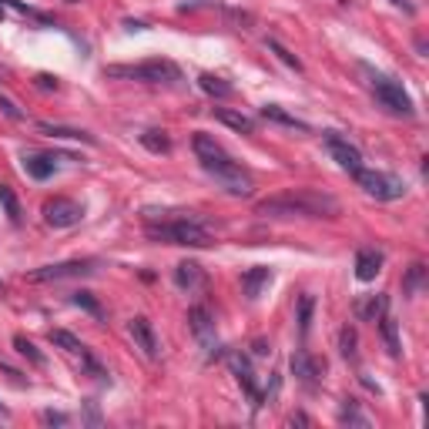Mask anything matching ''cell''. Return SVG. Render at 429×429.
Here are the masks:
<instances>
[{
  "label": "cell",
  "instance_id": "7a4b0ae2",
  "mask_svg": "<svg viewBox=\"0 0 429 429\" xmlns=\"http://www.w3.org/2000/svg\"><path fill=\"white\" fill-rule=\"evenodd\" d=\"M144 232H148V238L165 242V245H185V249H208L211 245V232L201 228L198 222H192V218H175V222H161V225L148 222Z\"/></svg>",
  "mask_w": 429,
  "mask_h": 429
},
{
  "label": "cell",
  "instance_id": "4316f807",
  "mask_svg": "<svg viewBox=\"0 0 429 429\" xmlns=\"http://www.w3.org/2000/svg\"><path fill=\"white\" fill-rule=\"evenodd\" d=\"M359 335H356V329L352 325H346L342 332H339V352H342V359L349 362H356V356H359Z\"/></svg>",
  "mask_w": 429,
  "mask_h": 429
},
{
  "label": "cell",
  "instance_id": "e575fe53",
  "mask_svg": "<svg viewBox=\"0 0 429 429\" xmlns=\"http://www.w3.org/2000/svg\"><path fill=\"white\" fill-rule=\"evenodd\" d=\"M0 111L7 114L11 121H24V111H20V108H17V104H14V101H11L7 94H0Z\"/></svg>",
  "mask_w": 429,
  "mask_h": 429
},
{
  "label": "cell",
  "instance_id": "60d3db41",
  "mask_svg": "<svg viewBox=\"0 0 429 429\" xmlns=\"http://www.w3.org/2000/svg\"><path fill=\"white\" fill-rule=\"evenodd\" d=\"M125 27H128V30H144L148 24H144V20H125Z\"/></svg>",
  "mask_w": 429,
  "mask_h": 429
},
{
  "label": "cell",
  "instance_id": "5b68a950",
  "mask_svg": "<svg viewBox=\"0 0 429 429\" xmlns=\"http://www.w3.org/2000/svg\"><path fill=\"white\" fill-rule=\"evenodd\" d=\"M373 94L379 101V108H386L389 114H399V118H413L416 108H413V97L406 94L396 77H386V74H373Z\"/></svg>",
  "mask_w": 429,
  "mask_h": 429
},
{
  "label": "cell",
  "instance_id": "1f68e13d",
  "mask_svg": "<svg viewBox=\"0 0 429 429\" xmlns=\"http://www.w3.org/2000/svg\"><path fill=\"white\" fill-rule=\"evenodd\" d=\"M0 4H7V7H14L17 14L34 17V20H41V24H47V20H51L47 14H41V11H34V7H27V4H20V0H0Z\"/></svg>",
  "mask_w": 429,
  "mask_h": 429
},
{
  "label": "cell",
  "instance_id": "277c9868",
  "mask_svg": "<svg viewBox=\"0 0 429 429\" xmlns=\"http://www.w3.org/2000/svg\"><path fill=\"white\" fill-rule=\"evenodd\" d=\"M352 178L359 185L362 192L375 198V201H399L406 194V181L399 175H389V171H373V168H359L352 171Z\"/></svg>",
  "mask_w": 429,
  "mask_h": 429
},
{
  "label": "cell",
  "instance_id": "44dd1931",
  "mask_svg": "<svg viewBox=\"0 0 429 429\" xmlns=\"http://www.w3.org/2000/svg\"><path fill=\"white\" fill-rule=\"evenodd\" d=\"M41 135H51V138H70V141H84V144H94V135H87V131H77V128H64V125H47L41 121L37 125Z\"/></svg>",
  "mask_w": 429,
  "mask_h": 429
},
{
  "label": "cell",
  "instance_id": "8fae6325",
  "mask_svg": "<svg viewBox=\"0 0 429 429\" xmlns=\"http://www.w3.org/2000/svg\"><path fill=\"white\" fill-rule=\"evenodd\" d=\"M128 332L135 339V346L148 356V359H158V352H161V342H158V335H154V325L148 322L144 316H135L131 318V325H128Z\"/></svg>",
  "mask_w": 429,
  "mask_h": 429
},
{
  "label": "cell",
  "instance_id": "f35d334b",
  "mask_svg": "<svg viewBox=\"0 0 429 429\" xmlns=\"http://www.w3.org/2000/svg\"><path fill=\"white\" fill-rule=\"evenodd\" d=\"M392 7H399L402 14H409V17L416 14V4H413V0H392Z\"/></svg>",
  "mask_w": 429,
  "mask_h": 429
},
{
  "label": "cell",
  "instance_id": "ab89813d",
  "mask_svg": "<svg viewBox=\"0 0 429 429\" xmlns=\"http://www.w3.org/2000/svg\"><path fill=\"white\" fill-rule=\"evenodd\" d=\"M289 423H292V426H295V423H299V426H309V416H305V413H295V416H289Z\"/></svg>",
  "mask_w": 429,
  "mask_h": 429
},
{
  "label": "cell",
  "instance_id": "7bdbcfd3",
  "mask_svg": "<svg viewBox=\"0 0 429 429\" xmlns=\"http://www.w3.org/2000/svg\"><path fill=\"white\" fill-rule=\"evenodd\" d=\"M7 416H11V413H7V409H4V406H0V419H7Z\"/></svg>",
  "mask_w": 429,
  "mask_h": 429
},
{
  "label": "cell",
  "instance_id": "9c48e42d",
  "mask_svg": "<svg viewBox=\"0 0 429 429\" xmlns=\"http://www.w3.org/2000/svg\"><path fill=\"white\" fill-rule=\"evenodd\" d=\"M228 366H232V373L235 379L242 383V389L249 392V399L255 402V409L262 406V392H259V383H255V373H251V362L245 352H228Z\"/></svg>",
  "mask_w": 429,
  "mask_h": 429
},
{
  "label": "cell",
  "instance_id": "ee69618b",
  "mask_svg": "<svg viewBox=\"0 0 429 429\" xmlns=\"http://www.w3.org/2000/svg\"><path fill=\"white\" fill-rule=\"evenodd\" d=\"M70 4H74V0H70Z\"/></svg>",
  "mask_w": 429,
  "mask_h": 429
},
{
  "label": "cell",
  "instance_id": "8d00e7d4",
  "mask_svg": "<svg viewBox=\"0 0 429 429\" xmlns=\"http://www.w3.org/2000/svg\"><path fill=\"white\" fill-rule=\"evenodd\" d=\"M37 87H44V91H57V77H51V74H41V77H37Z\"/></svg>",
  "mask_w": 429,
  "mask_h": 429
},
{
  "label": "cell",
  "instance_id": "7c38bea8",
  "mask_svg": "<svg viewBox=\"0 0 429 429\" xmlns=\"http://www.w3.org/2000/svg\"><path fill=\"white\" fill-rule=\"evenodd\" d=\"M322 369H325V362L312 359L305 349H299V352L292 356V375H295L305 389H316L318 386V373H322Z\"/></svg>",
  "mask_w": 429,
  "mask_h": 429
},
{
  "label": "cell",
  "instance_id": "ba28073f",
  "mask_svg": "<svg viewBox=\"0 0 429 429\" xmlns=\"http://www.w3.org/2000/svg\"><path fill=\"white\" fill-rule=\"evenodd\" d=\"M94 272L97 262H61L27 272V282H61V278H81V275H94Z\"/></svg>",
  "mask_w": 429,
  "mask_h": 429
},
{
  "label": "cell",
  "instance_id": "484cf974",
  "mask_svg": "<svg viewBox=\"0 0 429 429\" xmlns=\"http://www.w3.org/2000/svg\"><path fill=\"white\" fill-rule=\"evenodd\" d=\"M198 84H201V91L211 94V97H232L235 94V87H232L228 81H222V77H215V74H201Z\"/></svg>",
  "mask_w": 429,
  "mask_h": 429
},
{
  "label": "cell",
  "instance_id": "52a82bcc",
  "mask_svg": "<svg viewBox=\"0 0 429 429\" xmlns=\"http://www.w3.org/2000/svg\"><path fill=\"white\" fill-rule=\"evenodd\" d=\"M41 215L51 228H70V225H77L84 218V208L77 201H70V198H47Z\"/></svg>",
  "mask_w": 429,
  "mask_h": 429
},
{
  "label": "cell",
  "instance_id": "ac0fdd59",
  "mask_svg": "<svg viewBox=\"0 0 429 429\" xmlns=\"http://www.w3.org/2000/svg\"><path fill=\"white\" fill-rule=\"evenodd\" d=\"M215 118H218L225 128H232L235 135H251V131H255V121H251L249 114L232 111V108H218V111H215Z\"/></svg>",
  "mask_w": 429,
  "mask_h": 429
},
{
  "label": "cell",
  "instance_id": "8992f818",
  "mask_svg": "<svg viewBox=\"0 0 429 429\" xmlns=\"http://www.w3.org/2000/svg\"><path fill=\"white\" fill-rule=\"evenodd\" d=\"M211 175V178L222 185L228 194H251V178H249V171L238 165V161H232L228 158V151L222 154V158H215V161H205L201 165Z\"/></svg>",
  "mask_w": 429,
  "mask_h": 429
},
{
  "label": "cell",
  "instance_id": "e0dca14e",
  "mask_svg": "<svg viewBox=\"0 0 429 429\" xmlns=\"http://www.w3.org/2000/svg\"><path fill=\"white\" fill-rule=\"evenodd\" d=\"M379 332H383V342H386V349H389V356H392V359H399L402 356V342H399V322H396V318L389 316H383L379 318Z\"/></svg>",
  "mask_w": 429,
  "mask_h": 429
},
{
  "label": "cell",
  "instance_id": "7402d4cb",
  "mask_svg": "<svg viewBox=\"0 0 429 429\" xmlns=\"http://www.w3.org/2000/svg\"><path fill=\"white\" fill-rule=\"evenodd\" d=\"M24 171L37 181L51 178V175H54V158H47V154H27V158H24Z\"/></svg>",
  "mask_w": 429,
  "mask_h": 429
},
{
  "label": "cell",
  "instance_id": "d6a6232c",
  "mask_svg": "<svg viewBox=\"0 0 429 429\" xmlns=\"http://www.w3.org/2000/svg\"><path fill=\"white\" fill-rule=\"evenodd\" d=\"M70 299H74V305H81V309H87L91 316H101V305H97V299L91 295V292H74Z\"/></svg>",
  "mask_w": 429,
  "mask_h": 429
},
{
  "label": "cell",
  "instance_id": "d6986e66",
  "mask_svg": "<svg viewBox=\"0 0 429 429\" xmlns=\"http://www.w3.org/2000/svg\"><path fill=\"white\" fill-rule=\"evenodd\" d=\"M262 118H265V121H275V125L292 128V131H309V125H305L302 118L289 114L285 108H278V104H265V108H262Z\"/></svg>",
  "mask_w": 429,
  "mask_h": 429
},
{
  "label": "cell",
  "instance_id": "ffe728a7",
  "mask_svg": "<svg viewBox=\"0 0 429 429\" xmlns=\"http://www.w3.org/2000/svg\"><path fill=\"white\" fill-rule=\"evenodd\" d=\"M356 312H359V318H366V322H379V318L389 312V295H369L366 302L356 305Z\"/></svg>",
  "mask_w": 429,
  "mask_h": 429
},
{
  "label": "cell",
  "instance_id": "f1b7e54d",
  "mask_svg": "<svg viewBox=\"0 0 429 429\" xmlns=\"http://www.w3.org/2000/svg\"><path fill=\"white\" fill-rule=\"evenodd\" d=\"M14 349H17V352H20V356H24V359H30V362H34L37 369H44V366H47V359H44L41 352H37V346H34L30 339H24V335H14Z\"/></svg>",
  "mask_w": 429,
  "mask_h": 429
},
{
  "label": "cell",
  "instance_id": "5bb4252c",
  "mask_svg": "<svg viewBox=\"0 0 429 429\" xmlns=\"http://www.w3.org/2000/svg\"><path fill=\"white\" fill-rule=\"evenodd\" d=\"M383 251L375 249H359V255H356V278L359 282H373L379 272H383Z\"/></svg>",
  "mask_w": 429,
  "mask_h": 429
},
{
  "label": "cell",
  "instance_id": "74e56055",
  "mask_svg": "<svg viewBox=\"0 0 429 429\" xmlns=\"http://www.w3.org/2000/svg\"><path fill=\"white\" fill-rule=\"evenodd\" d=\"M251 352H255V356H268V352H272V346H268L265 339H255V342H251Z\"/></svg>",
  "mask_w": 429,
  "mask_h": 429
},
{
  "label": "cell",
  "instance_id": "2e32d148",
  "mask_svg": "<svg viewBox=\"0 0 429 429\" xmlns=\"http://www.w3.org/2000/svg\"><path fill=\"white\" fill-rule=\"evenodd\" d=\"M175 282H178V289H201L205 285V272H201V265L198 262H178V268H175Z\"/></svg>",
  "mask_w": 429,
  "mask_h": 429
},
{
  "label": "cell",
  "instance_id": "d590c367",
  "mask_svg": "<svg viewBox=\"0 0 429 429\" xmlns=\"http://www.w3.org/2000/svg\"><path fill=\"white\" fill-rule=\"evenodd\" d=\"M41 419L47 423V426H68V423H70L68 416H64V413H54V409H44Z\"/></svg>",
  "mask_w": 429,
  "mask_h": 429
},
{
  "label": "cell",
  "instance_id": "d4e9b609",
  "mask_svg": "<svg viewBox=\"0 0 429 429\" xmlns=\"http://www.w3.org/2000/svg\"><path fill=\"white\" fill-rule=\"evenodd\" d=\"M339 423H346V426H369V416L359 409V402L356 399H346L342 402V409H339Z\"/></svg>",
  "mask_w": 429,
  "mask_h": 429
},
{
  "label": "cell",
  "instance_id": "30bf717a",
  "mask_svg": "<svg viewBox=\"0 0 429 429\" xmlns=\"http://www.w3.org/2000/svg\"><path fill=\"white\" fill-rule=\"evenodd\" d=\"M325 151L332 154L335 165L342 168V171H349V175L362 168L359 148H356V144H349V141H342V138H335V135H325Z\"/></svg>",
  "mask_w": 429,
  "mask_h": 429
},
{
  "label": "cell",
  "instance_id": "836d02e7",
  "mask_svg": "<svg viewBox=\"0 0 429 429\" xmlns=\"http://www.w3.org/2000/svg\"><path fill=\"white\" fill-rule=\"evenodd\" d=\"M423 275H426V265L416 262L413 268H409V278H406V292H409V295H416V292H419V285H423Z\"/></svg>",
  "mask_w": 429,
  "mask_h": 429
},
{
  "label": "cell",
  "instance_id": "f546056e",
  "mask_svg": "<svg viewBox=\"0 0 429 429\" xmlns=\"http://www.w3.org/2000/svg\"><path fill=\"white\" fill-rule=\"evenodd\" d=\"M0 205H4V211H7L11 222H20V201H17V194L11 192V185H0Z\"/></svg>",
  "mask_w": 429,
  "mask_h": 429
},
{
  "label": "cell",
  "instance_id": "6da1fadb",
  "mask_svg": "<svg viewBox=\"0 0 429 429\" xmlns=\"http://www.w3.org/2000/svg\"><path fill=\"white\" fill-rule=\"evenodd\" d=\"M255 215H262V218H335L339 215V201L325 192L299 188V192H285L259 201Z\"/></svg>",
  "mask_w": 429,
  "mask_h": 429
},
{
  "label": "cell",
  "instance_id": "9a60e30c",
  "mask_svg": "<svg viewBox=\"0 0 429 429\" xmlns=\"http://www.w3.org/2000/svg\"><path fill=\"white\" fill-rule=\"evenodd\" d=\"M268 282H272V268H268V265H255V268H249V272L242 275V289H245L249 299H259Z\"/></svg>",
  "mask_w": 429,
  "mask_h": 429
},
{
  "label": "cell",
  "instance_id": "603a6c76",
  "mask_svg": "<svg viewBox=\"0 0 429 429\" xmlns=\"http://www.w3.org/2000/svg\"><path fill=\"white\" fill-rule=\"evenodd\" d=\"M138 141L148 148L151 154H168L171 151V138H168L165 131H158V128H151V131H144V135H138Z\"/></svg>",
  "mask_w": 429,
  "mask_h": 429
},
{
  "label": "cell",
  "instance_id": "3957f363",
  "mask_svg": "<svg viewBox=\"0 0 429 429\" xmlns=\"http://www.w3.org/2000/svg\"><path fill=\"white\" fill-rule=\"evenodd\" d=\"M108 77H125V81H144V84H178L181 81V68L175 61H141V64H111L104 68Z\"/></svg>",
  "mask_w": 429,
  "mask_h": 429
},
{
  "label": "cell",
  "instance_id": "cb8c5ba5",
  "mask_svg": "<svg viewBox=\"0 0 429 429\" xmlns=\"http://www.w3.org/2000/svg\"><path fill=\"white\" fill-rule=\"evenodd\" d=\"M47 339H51V346L64 349V352H74V356H81V352H84L81 339H77V335H70V332H64V329H51V332H47Z\"/></svg>",
  "mask_w": 429,
  "mask_h": 429
},
{
  "label": "cell",
  "instance_id": "4dcf8cb0",
  "mask_svg": "<svg viewBox=\"0 0 429 429\" xmlns=\"http://www.w3.org/2000/svg\"><path fill=\"white\" fill-rule=\"evenodd\" d=\"M268 51H272V54H275L278 61L285 64V68H292V70H302V61H299V57L292 54V51H285V47H282V44H278V41H268Z\"/></svg>",
  "mask_w": 429,
  "mask_h": 429
},
{
  "label": "cell",
  "instance_id": "b9f144b4",
  "mask_svg": "<svg viewBox=\"0 0 429 429\" xmlns=\"http://www.w3.org/2000/svg\"><path fill=\"white\" fill-rule=\"evenodd\" d=\"M87 419H91V423H101V416H97L94 402H87Z\"/></svg>",
  "mask_w": 429,
  "mask_h": 429
},
{
  "label": "cell",
  "instance_id": "4fadbf2b",
  "mask_svg": "<svg viewBox=\"0 0 429 429\" xmlns=\"http://www.w3.org/2000/svg\"><path fill=\"white\" fill-rule=\"evenodd\" d=\"M188 325H192L194 339L201 342V346H215V322H211V312H208L205 305H192L188 309Z\"/></svg>",
  "mask_w": 429,
  "mask_h": 429
},
{
  "label": "cell",
  "instance_id": "83f0119b",
  "mask_svg": "<svg viewBox=\"0 0 429 429\" xmlns=\"http://www.w3.org/2000/svg\"><path fill=\"white\" fill-rule=\"evenodd\" d=\"M312 312H316V295H302L299 299V335H309L312 329Z\"/></svg>",
  "mask_w": 429,
  "mask_h": 429
}]
</instances>
